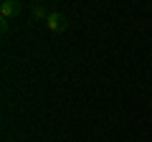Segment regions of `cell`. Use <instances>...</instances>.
Returning a JSON list of instances; mask_svg holds the SVG:
<instances>
[{
    "mask_svg": "<svg viewBox=\"0 0 152 142\" xmlns=\"http://www.w3.org/2000/svg\"><path fill=\"white\" fill-rule=\"evenodd\" d=\"M8 28H10V20L0 18V31H3V36H8Z\"/></svg>",
    "mask_w": 152,
    "mask_h": 142,
    "instance_id": "4",
    "label": "cell"
},
{
    "mask_svg": "<svg viewBox=\"0 0 152 142\" xmlns=\"http://www.w3.org/2000/svg\"><path fill=\"white\" fill-rule=\"evenodd\" d=\"M46 28H48L51 33H64L66 28H69V18L61 10H51L48 18H46Z\"/></svg>",
    "mask_w": 152,
    "mask_h": 142,
    "instance_id": "1",
    "label": "cell"
},
{
    "mask_svg": "<svg viewBox=\"0 0 152 142\" xmlns=\"http://www.w3.org/2000/svg\"><path fill=\"white\" fill-rule=\"evenodd\" d=\"M20 10H23V5L18 0H3V3H0V18H5V20L15 18Z\"/></svg>",
    "mask_w": 152,
    "mask_h": 142,
    "instance_id": "2",
    "label": "cell"
},
{
    "mask_svg": "<svg viewBox=\"0 0 152 142\" xmlns=\"http://www.w3.org/2000/svg\"><path fill=\"white\" fill-rule=\"evenodd\" d=\"M31 13H33V20H43V23H46V18H48L51 10H48V8H43V5H33Z\"/></svg>",
    "mask_w": 152,
    "mask_h": 142,
    "instance_id": "3",
    "label": "cell"
}]
</instances>
